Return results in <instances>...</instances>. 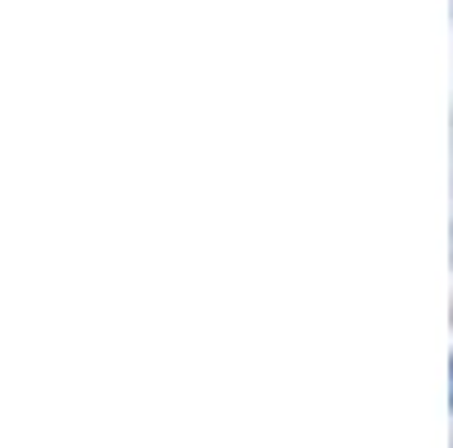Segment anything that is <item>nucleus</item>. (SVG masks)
Returning <instances> with one entry per match:
<instances>
[{
  "instance_id": "1",
  "label": "nucleus",
  "mask_w": 453,
  "mask_h": 448,
  "mask_svg": "<svg viewBox=\"0 0 453 448\" xmlns=\"http://www.w3.org/2000/svg\"><path fill=\"white\" fill-rule=\"evenodd\" d=\"M449 403H453V385H449Z\"/></svg>"
}]
</instances>
